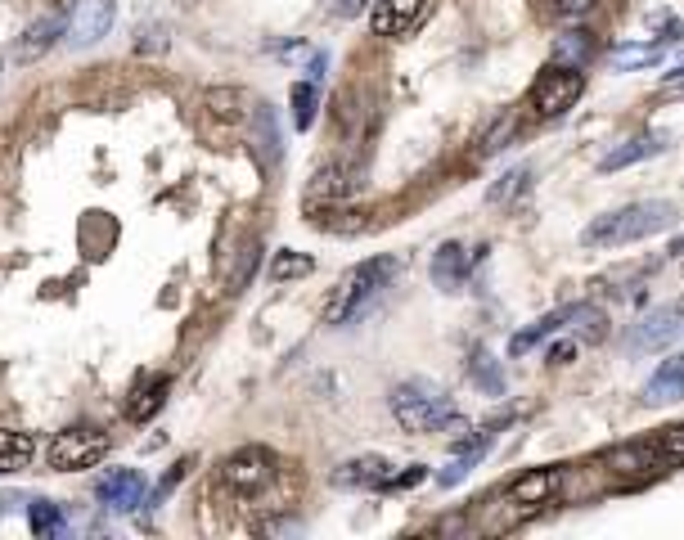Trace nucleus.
Instances as JSON below:
<instances>
[{
    "label": "nucleus",
    "mask_w": 684,
    "mask_h": 540,
    "mask_svg": "<svg viewBox=\"0 0 684 540\" xmlns=\"http://www.w3.org/2000/svg\"><path fill=\"white\" fill-rule=\"evenodd\" d=\"M680 221V207L666 203V198H644V203H626L617 212H603L585 225L581 239L590 248H626V243H639L648 234H662Z\"/></svg>",
    "instance_id": "f257e3e1"
},
{
    "label": "nucleus",
    "mask_w": 684,
    "mask_h": 540,
    "mask_svg": "<svg viewBox=\"0 0 684 540\" xmlns=\"http://www.w3.org/2000/svg\"><path fill=\"white\" fill-rule=\"evenodd\" d=\"M396 270H401L396 257H369V261H360V266H351L347 275L338 279L333 297L324 302V324H351L387 284H392Z\"/></svg>",
    "instance_id": "f03ea898"
},
{
    "label": "nucleus",
    "mask_w": 684,
    "mask_h": 540,
    "mask_svg": "<svg viewBox=\"0 0 684 540\" xmlns=\"http://www.w3.org/2000/svg\"><path fill=\"white\" fill-rule=\"evenodd\" d=\"M387 405H392V419L405 432H441L450 423H459L455 401L437 383H428V378H410V383L392 387V401Z\"/></svg>",
    "instance_id": "7ed1b4c3"
},
{
    "label": "nucleus",
    "mask_w": 684,
    "mask_h": 540,
    "mask_svg": "<svg viewBox=\"0 0 684 540\" xmlns=\"http://www.w3.org/2000/svg\"><path fill=\"white\" fill-rule=\"evenodd\" d=\"M113 450V437L104 428H63L50 441L45 459H50L54 473H81V468L104 464V455Z\"/></svg>",
    "instance_id": "20e7f679"
},
{
    "label": "nucleus",
    "mask_w": 684,
    "mask_h": 540,
    "mask_svg": "<svg viewBox=\"0 0 684 540\" xmlns=\"http://www.w3.org/2000/svg\"><path fill=\"white\" fill-rule=\"evenodd\" d=\"M275 473H279V459H275V450H266V446H239L216 468L221 486L234 495H257Z\"/></svg>",
    "instance_id": "39448f33"
},
{
    "label": "nucleus",
    "mask_w": 684,
    "mask_h": 540,
    "mask_svg": "<svg viewBox=\"0 0 684 540\" xmlns=\"http://www.w3.org/2000/svg\"><path fill=\"white\" fill-rule=\"evenodd\" d=\"M581 90H585L581 68L549 63V68L536 77V86H531V108H536V117H563L567 108L581 99Z\"/></svg>",
    "instance_id": "423d86ee"
},
{
    "label": "nucleus",
    "mask_w": 684,
    "mask_h": 540,
    "mask_svg": "<svg viewBox=\"0 0 684 540\" xmlns=\"http://www.w3.org/2000/svg\"><path fill=\"white\" fill-rule=\"evenodd\" d=\"M680 333H684V302H671V306L648 311L644 320L630 329L626 347L630 351H657V347H666V342H675Z\"/></svg>",
    "instance_id": "0eeeda50"
},
{
    "label": "nucleus",
    "mask_w": 684,
    "mask_h": 540,
    "mask_svg": "<svg viewBox=\"0 0 684 540\" xmlns=\"http://www.w3.org/2000/svg\"><path fill=\"white\" fill-rule=\"evenodd\" d=\"M113 0H77V9H72L68 18V41L72 45H95L108 36V27H113Z\"/></svg>",
    "instance_id": "6e6552de"
},
{
    "label": "nucleus",
    "mask_w": 684,
    "mask_h": 540,
    "mask_svg": "<svg viewBox=\"0 0 684 540\" xmlns=\"http://www.w3.org/2000/svg\"><path fill=\"white\" fill-rule=\"evenodd\" d=\"M387 477H392V464L383 455H360L333 468V486H342V491H378V486H387Z\"/></svg>",
    "instance_id": "1a4fd4ad"
},
{
    "label": "nucleus",
    "mask_w": 684,
    "mask_h": 540,
    "mask_svg": "<svg viewBox=\"0 0 684 540\" xmlns=\"http://www.w3.org/2000/svg\"><path fill=\"white\" fill-rule=\"evenodd\" d=\"M95 495L108 504V509H117V513H126V509H135V504L144 500V477L135 473V468H117V473H108V477H99V486H95Z\"/></svg>",
    "instance_id": "9d476101"
},
{
    "label": "nucleus",
    "mask_w": 684,
    "mask_h": 540,
    "mask_svg": "<svg viewBox=\"0 0 684 540\" xmlns=\"http://www.w3.org/2000/svg\"><path fill=\"white\" fill-rule=\"evenodd\" d=\"M419 14H423V0H374L369 27H374V36H401L410 32Z\"/></svg>",
    "instance_id": "9b49d317"
},
{
    "label": "nucleus",
    "mask_w": 684,
    "mask_h": 540,
    "mask_svg": "<svg viewBox=\"0 0 684 540\" xmlns=\"http://www.w3.org/2000/svg\"><path fill=\"white\" fill-rule=\"evenodd\" d=\"M684 396V356L675 351V356H666L662 365L653 369V378L644 383V401L648 405H671Z\"/></svg>",
    "instance_id": "f8f14e48"
},
{
    "label": "nucleus",
    "mask_w": 684,
    "mask_h": 540,
    "mask_svg": "<svg viewBox=\"0 0 684 540\" xmlns=\"http://www.w3.org/2000/svg\"><path fill=\"white\" fill-rule=\"evenodd\" d=\"M68 32V23H63L59 14H50V18H36L32 27H27L23 36H18V45H14V63H36L45 50H50L59 36Z\"/></svg>",
    "instance_id": "ddd939ff"
},
{
    "label": "nucleus",
    "mask_w": 684,
    "mask_h": 540,
    "mask_svg": "<svg viewBox=\"0 0 684 540\" xmlns=\"http://www.w3.org/2000/svg\"><path fill=\"white\" fill-rule=\"evenodd\" d=\"M464 279H468V252H464V243H441V248L432 252V284H437L441 293H455Z\"/></svg>",
    "instance_id": "4468645a"
},
{
    "label": "nucleus",
    "mask_w": 684,
    "mask_h": 540,
    "mask_svg": "<svg viewBox=\"0 0 684 540\" xmlns=\"http://www.w3.org/2000/svg\"><path fill=\"white\" fill-rule=\"evenodd\" d=\"M356 185H360V180H351V171L320 167V171H315V180L306 185V207H315V203H342V198L356 194Z\"/></svg>",
    "instance_id": "2eb2a0df"
},
{
    "label": "nucleus",
    "mask_w": 684,
    "mask_h": 540,
    "mask_svg": "<svg viewBox=\"0 0 684 540\" xmlns=\"http://www.w3.org/2000/svg\"><path fill=\"white\" fill-rule=\"evenodd\" d=\"M572 315H576V306H558V311L540 315L531 329H522V333H513V338H509V356H527L536 342H545V338H554L558 329H567V324H572Z\"/></svg>",
    "instance_id": "dca6fc26"
},
{
    "label": "nucleus",
    "mask_w": 684,
    "mask_h": 540,
    "mask_svg": "<svg viewBox=\"0 0 684 540\" xmlns=\"http://www.w3.org/2000/svg\"><path fill=\"white\" fill-rule=\"evenodd\" d=\"M666 149V135H635V140L617 144V149H608L599 158V171H621V167H635V162L653 158V153Z\"/></svg>",
    "instance_id": "f3484780"
},
{
    "label": "nucleus",
    "mask_w": 684,
    "mask_h": 540,
    "mask_svg": "<svg viewBox=\"0 0 684 540\" xmlns=\"http://www.w3.org/2000/svg\"><path fill=\"white\" fill-rule=\"evenodd\" d=\"M558 482H563L558 468H531V473H522L518 482L509 486V500L513 504H545L549 495L558 491Z\"/></svg>",
    "instance_id": "a211bd4d"
},
{
    "label": "nucleus",
    "mask_w": 684,
    "mask_h": 540,
    "mask_svg": "<svg viewBox=\"0 0 684 540\" xmlns=\"http://www.w3.org/2000/svg\"><path fill=\"white\" fill-rule=\"evenodd\" d=\"M491 441H495V428H482L473 441H464V446H459V455L450 459V464L437 473V482H441V486H455V482H464V477L473 473V464H477V459H482L486 450H491Z\"/></svg>",
    "instance_id": "6ab92c4d"
},
{
    "label": "nucleus",
    "mask_w": 684,
    "mask_h": 540,
    "mask_svg": "<svg viewBox=\"0 0 684 540\" xmlns=\"http://www.w3.org/2000/svg\"><path fill=\"white\" fill-rule=\"evenodd\" d=\"M608 464L617 468V473H657V464H666V459H662V450H657L653 441H630V446L612 450Z\"/></svg>",
    "instance_id": "aec40b11"
},
{
    "label": "nucleus",
    "mask_w": 684,
    "mask_h": 540,
    "mask_svg": "<svg viewBox=\"0 0 684 540\" xmlns=\"http://www.w3.org/2000/svg\"><path fill=\"white\" fill-rule=\"evenodd\" d=\"M36 455V441L32 432H18V428H0V473H18L27 468Z\"/></svg>",
    "instance_id": "412c9836"
},
{
    "label": "nucleus",
    "mask_w": 684,
    "mask_h": 540,
    "mask_svg": "<svg viewBox=\"0 0 684 540\" xmlns=\"http://www.w3.org/2000/svg\"><path fill=\"white\" fill-rule=\"evenodd\" d=\"M203 108L212 117H221V122H243V117H248V108H243V90H230V86H212V90H207Z\"/></svg>",
    "instance_id": "4be33fe9"
},
{
    "label": "nucleus",
    "mask_w": 684,
    "mask_h": 540,
    "mask_svg": "<svg viewBox=\"0 0 684 540\" xmlns=\"http://www.w3.org/2000/svg\"><path fill=\"white\" fill-rule=\"evenodd\" d=\"M162 401H167V378H153V383H144L140 392H135V401H126V419L149 423L153 414L162 410Z\"/></svg>",
    "instance_id": "5701e85b"
},
{
    "label": "nucleus",
    "mask_w": 684,
    "mask_h": 540,
    "mask_svg": "<svg viewBox=\"0 0 684 540\" xmlns=\"http://www.w3.org/2000/svg\"><path fill=\"white\" fill-rule=\"evenodd\" d=\"M590 54H594V36L581 32V27H576V32H563L554 41V63H563V68H581Z\"/></svg>",
    "instance_id": "b1692460"
},
{
    "label": "nucleus",
    "mask_w": 684,
    "mask_h": 540,
    "mask_svg": "<svg viewBox=\"0 0 684 540\" xmlns=\"http://www.w3.org/2000/svg\"><path fill=\"white\" fill-rule=\"evenodd\" d=\"M311 270H315V261L306 257V252L284 248V252H275V257H270V279H275V284H288V279H306Z\"/></svg>",
    "instance_id": "393cba45"
},
{
    "label": "nucleus",
    "mask_w": 684,
    "mask_h": 540,
    "mask_svg": "<svg viewBox=\"0 0 684 540\" xmlns=\"http://www.w3.org/2000/svg\"><path fill=\"white\" fill-rule=\"evenodd\" d=\"M27 522H32L36 536H63V531H68L63 513L54 509L50 500H32V504H27Z\"/></svg>",
    "instance_id": "a878e982"
},
{
    "label": "nucleus",
    "mask_w": 684,
    "mask_h": 540,
    "mask_svg": "<svg viewBox=\"0 0 684 540\" xmlns=\"http://www.w3.org/2000/svg\"><path fill=\"white\" fill-rule=\"evenodd\" d=\"M653 63H662V45H621V50H612V68L617 72L653 68Z\"/></svg>",
    "instance_id": "bb28decb"
},
{
    "label": "nucleus",
    "mask_w": 684,
    "mask_h": 540,
    "mask_svg": "<svg viewBox=\"0 0 684 540\" xmlns=\"http://www.w3.org/2000/svg\"><path fill=\"white\" fill-rule=\"evenodd\" d=\"M315 113H320V86H315V81H297L293 86V122L306 131V126L315 122Z\"/></svg>",
    "instance_id": "cd10ccee"
},
{
    "label": "nucleus",
    "mask_w": 684,
    "mask_h": 540,
    "mask_svg": "<svg viewBox=\"0 0 684 540\" xmlns=\"http://www.w3.org/2000/svg\"><path fill=\"white\" fill-rule=\"evenodd\" d=\"M468 369H473L477 387H486V392H491V396H500V392H504V374H500V365H495V356H491V351H482V347H477V351H473V365H468Z\"/></svg>",
    "instance_id": "c85d7f7f"
},
{
    "label": "nucleus",
    "mask_w": 684,
    "mask_h": 540,
    "mask_svg": "<svg viewBox=\"0 0 684 540\" xmlns=\"http://www.w3.org/2000/svg\"><path fill=\"white\" fill-rule=\"evenodd\" d=\"M527 180H531V171H527V167H513V171H504V176L495 180L491 189H486V203H495V207H500V203H509L513 194H522V189H527Z\"/></svg>",
    "instance_id": "c756f323"
},
{
    "label": "nucleus",
    "mask_w": 684,
    "mask_h": 540,
    "mask_svg": "<svg viewBox=\"0 0 684 540\" xmlns=\"http://www.w3.org/2000/svg\"><path fill=\"white\" fill-rule=\"evenodd\" d=\"M653 446L662 450L666 464H680V459H684V423H671V428H662L653 437Z\"/></svg>",
    "instance_id": "7c9ffc66"
},
{
    "label": "nucleus",
    "mask_w": 684,
    "mask_h": 540,
    "mask_svg": "<svg viewBox=\"0 0 684 540\" xmlns=\"http://www.w3.org/2000/svg\"><path fill=\"white\" fill-rule=\"evenodd\" d=\"M648 27L662 32V45H671V41H680L684 36V23L675 14H666V9H653V14H648Z\"/></svg>",
    "instance_id": "2f4dec72"
},
{
    "label": "nucleus",
    "mask_w": 684,
    "mask_h": 540,
    "mask_svg": "<svg viewBox=\"0 0 684 540\" xmlns=\"http://www.w3.org/2000/svg\"><path fill=\"white\" fill-rule=\"evenodd\" d=\"M509 135H513V117H500V122H495L491 131L482 135V149H477V153H500V149H504V140H509Z\"/></svg>",
    "instance_id": "473e14b6"
},
{
    "label": "nucleus",
    "mask_w": 684,
    "mask_h": 540,
    "mask_svg": "<svg viewBox=\"0 0 684 540\" xmlns=\"http://www.w3.org/2000/svg\"><path fill=\"white\" fill-rule=\"evenodd\" d=\"M257 252H261V248H248V252H243V261H239V270H230V288H243V284H248V275H252V266H257Z\"/></svg>",
    "instance_id": "72a5a7b5"
},
{
    "label": "nucleus",
    "mask_w": 684,
    "mask_h": 540,
    "mask_svg": "<svg viewBox=\"0 0 684 540\" xmlns=\"http://www.w3.org/2000/svg\"><path fill=\"white\" fill-rule=\"evenodd\" d=\"M419 482H423V464H410L405 473H392V477H387L383 491H396V486H419Z\"/></svg>",
    "instance_id": "f704fd0d"
},
{
    "label": "nucleus",
    "mask_w": 684,
    "mask_h": 540,
    "mask_svg": "<svg viewBox=\"0 0 684 540\" xmlns=\"http://www.w3.org/2000/svg\"><path fill=\"white\" fill-rule=\"evenodd\" d=\"M554 9L563 18H576V14H585V9H594V0H554Z\"/></svg>",
    "instance_id": "c9c22d12"
},
{
    "label": "nucleus",
    "mask_w": 684,
    "mask_h": 540,
    "mask_svg": "<svg viewBox=\"0 0 684 540\" xmlns=\"http://www.w3.org/2000/svg\"><path fill=\"white\" fill-rule=\"evenodd\" d=\"M572 356H576V342H554L549 347V365H567Z\"/></svg>",
    "instance_id": "e433bc0d"
},
{
    "label": "nucleus",
    "mask_w": 684,
    "mask_h": 540,
    "mask_svg": "<svg viewBox=\"0 0 684 540\" xmlns=\"http://www.w3.org/2000/svg\"><path fill=\"white\" fill-rule=\"evenodd\" d=\"M360 9H369V0H338V14L342 18H356Z\"/></svg>",
    "instance_id": "4c0bfd02"
},
{
    "label": "nucleus",
    "mask_w": 684,
    "mask_h": 540,
    "mask_svg": "<svg viewBox=\"0 0 684 540\" xmlns=\"http://www.w3.org/2000/svg\"><path fill=\"white\" fill-rule=\"evenodd\" d=\"M666 95H684V72H675V77H666Z\"/></svg>",
    "instance_id": "58836bf2"
}]
</instances>
